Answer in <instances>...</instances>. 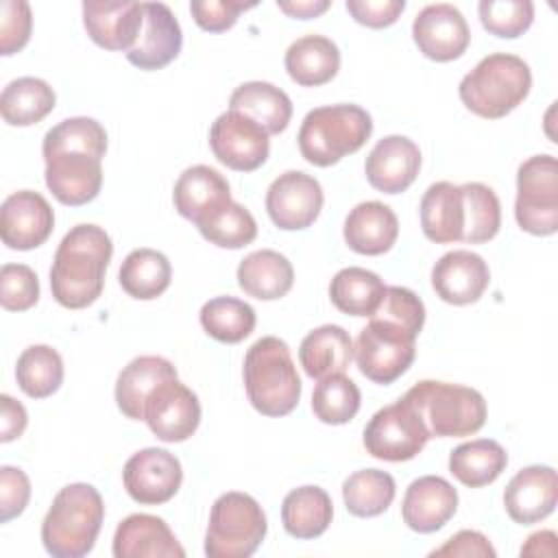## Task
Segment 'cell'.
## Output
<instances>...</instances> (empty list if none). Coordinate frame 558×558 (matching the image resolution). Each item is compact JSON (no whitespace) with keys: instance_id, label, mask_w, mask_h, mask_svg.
I'll use <instances>...</instances> for the list:
<instances>
[{"instance_id":"12","label":"cell","mask_w":558,"mask_h":558,"mask_svg":"<svg viewBox=\"0 0 558 558\" xmlns=\"http://www.w3.org/2000/svg\"><path fill=\"white\" fill-rule=\"evenodd\" d=\"M270 135L255 120L238 111L220 113L209 129V146L214 157L238 172H253L266 163L270 153Z\"/></svg>"},{"instance_id":"51","label":"cell","mask_w":558,"mask_h":558,"mask_svg":"<svg viewBox=\"0 0 558 558\" xmlns=\"http://www.w3.org/2000/svg\"><path fill=\"white\" fill-rule=\"evenodd\" d=\"M495 547L488 543V538L477 530H460L456 532L445 545L429 551L432 558L436 556H449V558H495Z\"/></svg>"},{"instance_id":"43","label":"cell","mask_w":558,"mask_h":558,"mask_svg":"<svg viewBox=\"0 0 558 558\" xmlns=\"http://www.w3.org/2000/svg\"><path fill=\"white\" fill-rule=\"evenodd\" d=\"M198 231L207 242L220 248H242L257 238V222L244 205L231 201L201 222Z\"/></svg>"},{"instance_id":"22","label":"cell","mask_w":558,"mask_h":558,"mask_svg":"<svg viewBox=\"0 0 558 558\" xmlns=\"http://www.w3.org/2000/svg\"><path fill=\"white\" fill-rule=\"evenodd\" d=\"M421 170L418 146L403 135L381 137L366 157V181L384 194L405 192Z\"/></svg>"},{"instance_id":"4","label":"cell","mask_w":558,"mask_h":558,"mask_svg":"<svg viewBox=\"0 0 558 558\" xmlns=\"http://www.w3.org/2000/svg\"><path fill=\"white\" fill-rule=\"evenodd\" d=\"M244 388L251 405L264 416H286L301 399V377L290 347L277 336L255 340L244 355Z\"/></svg>"},{"instance_id":"25","label":"cell","mask_w":558,"mask_h":558,"mask_svg":"<svg viewBox=\"0 0 558 558\" xmlns=\"http://www.w3.org/2000/svg\"><path fill=\"white\" fill-rule=\"evenodd\" d=\"M116 558H183L185 549L161 517L129 514L113 534Z\"/></svg>"},{"instance_id":"35","label":"cell","mask_w":558,"mask_h":558,"mask_svg":"<svg viewBox=\"0 0 558 558\" xmlns=\"http://www.w3.org/2000/svg\"><path fill=\"white\" fill-rule=\"evenodd\" d=\"M57 105L54 89L37 76L11 81L0 96L2 120L11 126H31L41 122Z\"/></svg>"},{"instance_id":"53","label":"cell","mask_w":558,"mask_h":558,"mask_svg":"<svg viewBox=\"0 0 558 558\" xmlns=\"http://www.w3.org/2000/svg\"><path fill=\"white\" fill-rule=\"evenodd\" d=\"M277 7L290 17L312 20L325 13L331 7V2L329 0H294V2H277Z\"/></svg>"},{"instance_id":"34","label":"cell","mask_w":558,"mask_h":558,"mask_svg":"<svg viewBox=\"0 0 558 558\" xmlns=\"http://www.w3.org/2000/svg\"><path fill=\"white\" fill-rule=\"evenodd\" d=\"M508 466L506 449L493 438H475L449 453V473L469 488L493 484Z\"/></svg>"},{"instance_id":"2","label":"cell","mask_w":558,"mask_h":558,"mask_svg":"<svg viewBox=\"0 0 558 558\" xmlns=\"http://www.w3.org/2000/svg\"><path fill=\"white\" fill-rule=\"evenodd\" d=\"M111 255L113 242L102 227L85 222L72 227L59 242L50 266L54 301L68 310L92 305L102 294Z\"/></svg>"},{"instance_id":"5","label":"cell","mask_w":558,"mask_h":558,"mask_svg":"<svg viewBox=\"0 0 558 558\" xmlns=\"http://www.w3.org/2000/svg\"><path fill=\"white\" fill-rule=\"evenodd\" d=\"M530 89V65L517 54L493 52L462 76L458 96L471 113L499 120L514 111L527 98Z\"/></svg>"},{"instance_id":"10","label":"cell","mask_w":558,"mask_h":558,"mask_svg":"<svg viewBox=\"0 0 558 558\" xmlns=\"http://www.w3.org/2000/svg\"><path fill=\"white\" fill-rule=\"evenodd\" d=\"M514 218L532 235L558 231V161L554 155H534L519 166Z\"/></svg>"},{"instance_id":"42","label":"cell","mask_w":558,"mask_h":558,"mask_svg":"<svg viewBox=\"0 0 558 558\" xmlns=\"http://www.w3.org/2000/svg\"><path fill=\"white\" fill-rule=\"evenodd\" d=\"M360 388L344 373L325 377L316 384L312 392V412L320 423L344 425L360 410Z\"/></svg>"},{"instance_id":"21","label":"cell","mask_w":558,"mask_h":558,"mask_svg":"<svg viewBox=\"0 0 558 558\" xmlns=\"http://www.w3.org/2000/svg\"><path fill=\"white\" fill-rule=\"evenodd\" d=\"M183 46V33L172 9L163 2H144V26L126 61L140 70H161L174 61Z\"/></svg>"},{"instance_id":"39","label":"cell","mask_w":558,"mask_h":558,"mask_svg":"<svg viewBox=\"0 0 558 558\" xmlns=\"http://www.w3.org/2000/svg\"><path fill=\"white\" fill-rule=\"evenodd\" d=\"M15 379L31 399H46L59 390L63 381V360L57 349L48 344H31L15 364Z\"/></svg>"},{"instance_id":"44","label":"cell","mask_w":558,"mask_h":558,"mask_svg":"<svg viewBox=\"0 0 558 558\" xmlns=\"http://www.w3.org/2000/svg\"><path fill=\"white\" fill-rule=\"evenodd\" d=\"M477 13L482 26L504 39L523 35L534 22V4L530 0H482Z\"/></svg>"},{"instance_id":"19","label":"cell","mask_w":558,"mask_h":558,"mask_svg":"<svg viewBox=\"0 0 558 558\" xmlns=\"http://www.w3.org/2000/svg\"><path fill=\"white\" fill-rule=\"evenodd\" d=\"M83 26L96 46L126 54L142 33L144 2H83Z\"/></svg>"},{"instance_id":"33","label":"cell","mask_w":558,"mask_h":558,"mask_svg":"<svg viewBox=\"0 0 558 558\" xmlns=\"http://www.w3.org/2000/svg\"><path fill=\"white\" fill-rule=\"evenodd\" d=\"M333 517V504L320 486H299L283 497L281 523L283 530L301 541L320 536Z\"/></svg>"},{"instance_id":"36","label":"cell","mask_w":558,"mask_h":558,"mask_svg":"<svg viewBox=\"0 0 558 558\" xmlns=\"http://www.w3.org/2000/svg\"><path fill=\"white\" fill-rule=\"evenodd\" d=\"M386 286L373 270L349 266L333 275L329 283V299L342 314L373 316L384 299Z\"/></svg>"},{"instance_id":"46","label":"cell","mask_w":558,"mask_h":558,"mask_svg":"<svg viewBox=\"0 0 558 558\" xmlns=\"http://www.w3.org/2000/svg\"><path fill=\"white\" fill-rule=\"evenodd\" d=\"M375 316L395 320L418 336L423 329V323H425V305L412 290H408L403 286H386L384 299H381Z\"/></svg>"},{"instance_id":"15","label":"cell","mask_w":558,"mask_h":558,"mask_svg":"<svg viewBox=\"0 0 558 558\" xmlns=\"http://www.w3.org/2000/svg\"><path fill=\"white\" fill-rule=\"evenodd\" d=\"M323 187L318 179L301 170L279 174L266 190V211L275 227L301 231L314 225L323 209Z\"/></svg>"},{"instance_id":"52","label":"cell","mask_w":558,"mask_h":558,"mask_svg":"<svg viewBox=\"0 0 558 558\" xmlns=\"http://www.w3.org/2000/svg\"><path fill=\"white\" fill-rule=\"evenodd\" d=\"M28 414L20 401L11 395H0V440L11 442L20 438L26 429Z\"/></svg>"},{"instance_id":"28","label":"cell","mask_w":558,"mask_h":558,"mask_svg":"<svg viewBox=\"0 0 558 558\" xmlns=\"http://www.w3.org/2000/svg\"><path fill=\"white\" fill-rule=\"evenodd\" d=\"M179 377L170 360L161 355H140L131 360L118 375L116 403L131 421H144V403L155 386Z\"/></svg>"},{"instance_id":"16","label":"cell","mask_w":558,"mask_h":558,"mask_svg":"<svg viewBox=\"0 0 558 558\" xmlns=\"http://www.w3.org/2000/svg\"><path fill=\"white\" fill-rule=\"evenodd\" d=\"M412 39L427 59L447 63L466 52L471 31L458 7L436 2L416 13L412 22Z\"/></svg>"},{"instance_id":"38","label":"cell","mask_w":558,"mask_h":558,"mask_svg":"<svg viewBox=\"0 0 558 558\" xmlns=\"http://www.w3.org/2000/svg\"><path fill=\"white\" fill-rule=\"evenodd\" d=\"M201 325L207 336L225 344H238L255 329V310L235 296H216L201 307Z\"/></svg>"},{"instance_id":"8","label":"cell","mask_w":558,"mask_h":558,"mask_svg":"<svg viewBox=\"0 0 558 558\" xmlns=\"http://www.w3.org/2000/svg\"><path fill=\"white\" fill-rule=\"evenodd\" d=\"M262 506L246 493H222L209 512L205 554L209 558H248L266 536Z\"/></svg>"},{"instance_id":"17","label":"cell","mask_w":558,"mask_h":558,"mask_svg":"<svg viewBox=\"0 0 558 558\" xmlns=\"http://www.w3.org/2000/svg\"><path fill=\"white\" fill-rule=\"evenodd\" d=\"M52 227V207L39 192H13L0 207V238L13 251H31L41 246L50 238Z\"/></svg>"},{"instance_id":"27","label":"cell","mask_w":558,"mask_h":558,"mask_svg":"<svg viewBox=\"0 0 558 558\" xmlns=\"http://www.w3.org/2000/svg\"><path fill=\"white\" fill-rule=\"evenodd\" d=\"M464 194L449 181L432 183L421 198V229L429 242L451 244L464 235Z\"/></svg>"},{"instance_id":"48","label":"cell","mask_w":558,"mask_h":558,"mask_svg":"<svg viewBox=\"0 0 558 558\" xmlns=\"http://www.w3.org/2000/svg\"><path fill=\"white\" fill-rule=\"evenodd\" d=\"M257 2L242 0H194L190 2V11L194 22L207 33H222L231 28L242 11L253 9Z\"/></svg>"},{"instance_id":"50","label":"cell","mask_w":558,"mask_h":558,"mask_svg":"<svg viewBox=\"0 0 558 558\" xmlns=\"http://www.w3.org/2000/svg\"><path fill=\"white\" fill-rule=\"evenodd\" d=\"M403 9V0H347V11L351 17L368 28H386L395 24Z\"/></svg>"},{"instance_id":"45","label":"cell","mask_w":558,"mask_h":558,"mask_svg":"<svg viewBox=\"0 0 558 558\" xmlns=\"http://www.w3.org/2000/svg\"><path fill=\"white\" fill-rule=\"evenodd\" d=\"M39 301V279L26 264H4L0 268V303L9 312L31 310Z\"/></svg>"},{"instance_id":"18","label":"cell","mask_w":558,"mask_h":558,"mask_svg":"<svg viewBox=\"0 0 558 558\" xmlns=\"http://www.w3.org/2000/svg\"><path fill=\"white\" fill-rule=\"evenodd\" d=\"M558 501V477L547 464H532L514 473L504 490V508L519 525L547 519Z\"/></svg>"},{"instance_id":"11","label":"cell","mask_w":558,"mask_h":558,"mask_svg":"<svg viewBox=\"0 0 558 558\" xmlns=\"http://www.w3.org/2000/svg\"><path fill=\"white\" fill-rule=\"evenodd\" d=\"M429 440V432L418 410L401 397L377 410L364 427V449L377 460L405 462L416 458Z\"/></svg>"},{"instance_id":"30","label":"cell","mask_w":558,"mask_h":558,"mask_svg":"<svg viewBox=\"0 0 558 558\" xmlns=\"http://www.w3.org/2000/svg\"><path fill=\"white\" fill-rule=\"evenodd\" d=\"M353 357V340L340 325H323L310 331L299 347V362L307 377L320 381L340 375Z\"/></svg>"},{"instance_id":"37","label":"cell","mask_w":558,"mask_h":558,"mask_svg":"<svg viewBox=\"0 0 558 558\" xmlns=\"http://www.w3.org/2000/svg\"><path fill=\"white\" fill-rule=\"evenodd\" d=\"M118 279L129 296L137 301H150L168 290L172 266L161 251L135 248L124 257Z\"/></svg>"},{"instance_id":"23","label":"cell","mask_w":558,"mask_h":558,"mask_svg":"<svg viewBox=\"0 0 558 558\" xmlns=\"http://www.w3.org/2000/svg\"><path fill=\"white\" fill-rule=\"evenodd\" d=\"M458 510V490L440 475H423L414 480L403 495L401 517L403 523L418 532L429 534L440 530Z\"/></svg>"},{"instance_id":"9","label":"cell","mask_w":558,"mask_h":558,"mask_svg":"<svg viewBox=\"0 0 558 558\" xmlns=\"http://www.w3.org/2000/svg\"><path fill=\"white\" fill-rule=\"evenodd\" d=\"M416 333L384 316H371V323L360 331L353 357L360 373L381 386L399 379L414 362Z\"/></svg>"},{"instance_id":"40","label":"cell","mask_w":558,"mask_h":558,"mask_svg":"<svg viewBox=\"0 0 558 558\" xmlns=\"http://www.w3.org/2000/svg\"><path fill=\"white\" fill-rule=\"evenodd\" d=\"M397 486L390 473L379 469H360L342 484V499L353 517H377L386 512L395 499Z\"/></svg>"},{"instance_id":"31","label":"cell","mask_w":558,"mask_h":558,"mask_svg":"<svg viewBox=\"0 0 558 558\" xmlns=\"http://www.w3.org/2000/svg\"><path fill=\"white\" fill-rule=\"evenodd\" d=\"M294 268L286 255L272 248L248 253L238 266V286L259 301H277L292 290Z\"/></svg>"},{"instance_id":"3","label":"cell","mask_w":558,"mask_h":558,"mask_svg":"<svg viewBox=\"0 0 558 558\" xmlns=\"http://www.w3.org/2000/svg\"><path fill=\"white\" fill-rule=\"evenodd\" d=\"M105 519L100 493L85 482L63 486L41 523V543L54 558H83L94 549Z\"/></svg>"},{"instance_id":"13","label":"cell","mask_w":558,"mask_h":558,"mask_svg":"<svg viewBox=\"0 0 558 558\" xmlns=\"http://www.w3.org/2000/svg\"><path fill=\"white\" fill-rule=\"evenodd\" d=\"M144 421L159 440L183 442L198 429V397L194 390L181 384L179 377L166 379L148 395L144 403Z\"/></svg>"},{"instance_id":"6","label":"cell","mask_w":558,"mask_h":558,"mask_svg":"<svg viewBox=\"0 0 558 558\" xmlns=\"http://www.w3.org/2000/svg\"><path fill=\"white\" fill-rule=\"evenodd\" d=\"M373 133L366 109L351 102L325 105L307 111L299 129V150L312 166L327 168L360 150Z\"/></svg>"},{"instance_id":"47","label":"cell","mask_w":558,"mask_h":558,"mask_svg":"<svg viewBox=\"0 0 558 558\" xmlns=\"http://www.w3.org/2000/svg\"><path fill=\"white\" fill-rule=\"evenodd\" d=\"M33 13L24 0H2L0 4V54L11 57L28 44Z\"/></svg>"},{"instance_id":"29","label":"cell","mask_w":558,"mask_h":558,"mask_svg":"<svg viewBox=\"0 0 558 558\" xmlns=\"http://www.w3.org/2000/svg\"><path fill=\"white\" fill-rule=\"evenodd\" d=\"M288 76L303 87L329 83L340 70V50L325 35H303L294 39L283 57Z\"/></svg>"},{"instance_id":"54","label":"cell","mask_w":558,"mask_h":558,"mask_svg":"<svg viewBox=\"0 0 558 558\" xmlns=\"http://www.w3.org/2000/svg\"><path fill=\"white\" fill-rule=\"evenodd\" d=\"M549 541H556V534L551 530H543V532L530 534L525 545L521 547V556H549L543 549V543H549Z\"/></svg>"},{"instance_id":"20","label":"cell","mask_w":558,"mask_h":558,"mask_svg":"<svg viewBox=\"0 0 558 558\" xmlns=\"http://www.w3.org/2000/svg\"><path fill=\"white\" fill-rule=\"evenodd\" d=\"M488 283V264L482 255L466 248L445 253L432 268V288L449 305H469L480 301Z\"/></svg>"},{"instance_id":"7","label":"cell","mask_w":558,"mask_h":558,"mask_svg":"<svg viewBox=\"0 0 558 558\" xmlns=\"http://www.w3.org/2000/svg\"><path fill=\"white\" fill-rule=\"evenodd\" d=\"M421 414L429 438H462L486 423V401L469 386L423 379L403 395Z\"/></svg>"},{"instance_id":"24","label":"cell","mask_w":558,"mask_h":558,"mask_svg":"<svg viewBox=\"0 0 558 558\" xmlns=\"http://www.w3.org/2000/svg\"><path fill=\"white\" fill-rule=\"evenodd\" d=\"M174 209L196 227L231 203L229 181L209 166L185 168L172 190Z\"/></svg>"},{"instance_id":"41","label":"cell","mask_w":558,"mask_h":558,"mask_svg":"<svg viewBox=\"0 0 558 558\" xmlns=\"http://www.w3.org/2000/svg\"><path fill=\"white\" fill-rule=\"evenodd\" d=\"M464 194V235L462 242L484 244L499 233L501 227V205L493 187L471 181L462 183Z\"/></svg>"},{"instance_id":"32","label":"cell","mask_w":558,"mask_h":558,"mask_svg":"<svg viewBox=\"0 0 558 558\" xmlns=\"http://www.w3.org/2000/svg\"><path fill=\"white\" fill-rule=\"evenodd\" d=\"M229 109L248 116L262 129H266L268 135L286 131L292 118L290 96L266 81H248L235 87L229 98Z\"/></svg>"},{"instance_id":"49","label":"cell","mask_w":558,"mask_h":558,"mask_svg":"<svg viewBox=\"0 0 558 558\" xmlns=\"http://www.w3.org/2000/svg\"><path fill=\"white\" fill-rule=\"evenodd\" d=\"M31 499V482L22 469L0 466V523L24 512Z\"/></svg>"},{"instance_id":"14","label":"cell","mask_w":558,"mask_h":558,"mask_svg":"<svg viewBox=\"0 0 558 558\" xmlns=\"http://www.w3.org/2000/svg\"><path fill=\"white\" fill-rule=\"evenodd\" d=\"M122 482L133 501L142 506H159L179 493L183 469L179 458L168 449L146 447L126 460Z\"/></svg>"},{"instance_id":"1","label":"cell","mask_w":558,"mask_h":558,"mask_svg":"<svg viewBox=\"0 0 558 558\" xmlns=\"http://www.w3.org/2000/svg\"><path fill=\"white\" fill-rule=\"evenodd\" d=\"M105 126L87 116L61 120L44 135V179L61 205L78 207L94 201L102 187Z\"/></svg>"},{"instance_id":"26","label":"cell","mask_w":558,"mask_h":558,"mask_svg":"<svg viewBox=\"0 0 558 558\" xmlns=\"http://www.w3.org/2000/svg\"><path fill=\"white\" fill-rule=\"evenodd\" d=\"M342 235L347 246L360 255H384L397 242L399 220L388 205L366 201L347 214Z\"/></svg>"}]
</instances>
